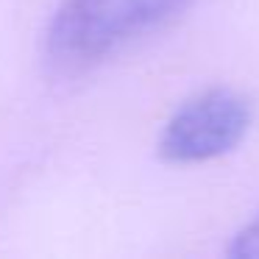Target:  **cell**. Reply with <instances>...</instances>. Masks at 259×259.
Returning <instances> with one entry per match:
<instances>
[{
    "instance_id": "obj_1",
    "label": "cell",
    "mask_w": 259,
    "mask_h": 259,
    "mask_svg": "<svg viewBox=\"0 0 259 259\" xmlns=\"http://www.w3.org/2000/svg\"><path fill=\"white\" fill-rule=\"evenodd\" d=\"M195 0H64L45 36L56 73L78 75L106 62L134 39L167 25Z\"/></svg>"
},
{
    "instance_id": "obj_2",
    "label": "cell",
    "mask_w": 259,
    "mask_h": 259,
    "mask_svg": "<svg viewBox=\"0 0 259 259\" xmlns=\"http://www.w3.org/2000/svg\"><path fill=\"white\" fill-rule=\"evenodd\" d=\"M253 106L231 87H212L184 101L159 134V156L170 164H201L226 156L248 137Z\"/></svg>"
},
{
    "instance_id": "obj_3",
    "label": "cell",
    "mask_w": 259,
    "mask_h": 259,
    "mask_svg": "<svg viewBox=\"0 0 259 259\" xmlns=\"http://www.w3.org/2000/svg\"><path fill=\"white\" fill-rule=\"evenodd\" d=\"M229 256L231 259H259V214L245 223L229 242Z\"/></svg>"
}]
</instances>
